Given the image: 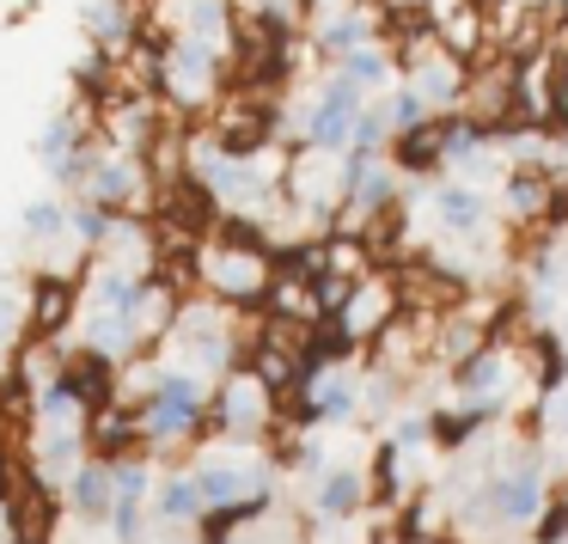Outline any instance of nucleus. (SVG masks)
I'll list each match as a JSON object with an SVG mask.
<instances>
[{
  "label": "nucleus",
  "mask_w": 568,
  "mask_h": 544,
  "mask_svg": "<svg viewBox=\"0 0 568 544\" xmlns=\"http://www.w3.org/2000/svg\"><path fill=\"white\" fill-rule=\"evenodd\" d=\"M135 416H141L148 446H172V441H184V434L202 429V416H209V385H202L196 367H165L160 380L141 392Z\"/></svg>",
  "instance_id": "nucleus-1"
},
{
  "label": "nucleus",
  "mask_w": 568,
  "mask_h": 544,
  "mask_svg": "<svg viewBox=\"0 0 568 544\" xmlns=\"http://www.w3.org/2000/svg\"><path fill=\"white\" fill-rule=\"evenodd\" d=\"M501 202H507V221L514 226H544L550 221V202H556V184L544 172H507Z\"/></svg>",
  "instance_id": "nucleus-11"
},
{
  "label": "nucleus",
  "mask_w": 568,
  "mask_h": 544,
  "mask_svg": "<svg viewBox=\"0 0 568 544\" xmlns=\"http://www.w3.org/2000/svg\"><path fill=\"white\" fill-rule=\"evenodd\" d=\"M556 336H562V343H568V312H562V324H556Z\"/></svg>",
  "instance_id": "nucleus-21"
},
{
  "label": "nucleus",
  "mask_w": 568,
  "mask_h": 544,
  "mask_svg": "<svg viewBox=\"0 0 568 544\" xmlns=\"http://www.w3.org/2000/svg\"><path fill=\"white\" fill-rule=\"evenodd\" d=\"M62 490H68V507H74L80 520H92V526H111V507H116L111 465H99V459H87V465H80L74 477L62 483Z\"/></svg>",
  "instance_id": "nucleus-10"
},
{
  "label": "nucleus",
  "mask_w": 568,
  "mask_h": 544,
  "mask_svg": "<svg viewBox=\"0 0 568 544\" xmlns=\"http://www.w3.org/2000/svg\"><path fill=\"white\" fill-rule=\"evenodd\" d=\"M111 483H116V502H148L153 495L148 459H123V465H111Z\"/></svg>",
  "instance_id": "nucleus-17"
},
{
  "label": "nucleus",
  "mask_w": 568,
  "mask_h": 544,
  "mask_svg": "<svg viewBox=\"0 0 568 544\" xmlns=\"http://www.w3.org/2000/svg\"><path fill=\"white\" fill-rule=\"evenodd\" d=\"M385 165L397 178H434L446 165V117H428L416 129H397L392 148H385Z\"/></svg>",
  "instance_id": "nucleus-5"
},
{
  "label": "nucleus",
  "mask_w": 568,
  "mask_h": 544,
  "mask_svg": "<svg viewBox=\"0 0 568 544\" xmlns=\"http://www.w3.org/2000/svg\"><path fill=\"white\" fill-rule=\"evenodd\" d=\"M361 502H367V477H361L355 465H331L318 477V490H312V514H318L324 526H348V520L361 514Z\"/></svg>",
  "instance_id": "nucleus-7"
},
{
  "label": "nucleus",
  "mask_w": 568,
  "mask_h": 544,
  "mask_svg": "<svg viewBox=\"0 0 568 544\" xmlns=\"http://www.w3.org/2000/svg\"><path fill=\"white\" fill-rule=\"evenodd\" d=\"M31 465H38L43 490H62V483L87 465V429H43L38 459H31Z\"/></svg>",
  "instance_id": "nucleus-9"
},
{
  "label": "nucleus",
  "mask_w": 568,
  "mask_h": 544,
  "mask_svg": "<svg viewBox=\"0 0 568 544\" xmlns=\"http://www.w3.org/2000/svg\"><path fill=\"white\" fill-rule=\"evenodd\" d=\"M294 416L300 422H355L361 416V380L343 367H331L306 397H294Z\"/></svg>",
  "instance_id": "nucleus-6"
},
{
  "label": "nucleus",
  "mask_w": 568,
  "mask_h": 544,
  "mask_svg": "<svg viewBox=\"0 0 568 544\" xmlns=\"http://www.w3.org/2000/svg\"><path fill=\"white\" fill-rule=\"evenodd\" d=\"M336 74H343L348 87H361L367 99H385V92H392V80H397V62H392V50L367 43V50L343 56V62H336Z\"/></svg>",
  "instance_id": "nucleus-13"
},
{
  "label": "nucleus",
  "mask_w": 568,
  "mask_h": 544,
  "mask_svg": "<svg viewBox=\"0 0 568 544\" xmlns=\"http://www.w3.org/2000/svg\"><path fill=\"white\" fill-rule=\"evenodd\" d=\"M141 532H148V507H141V502H116L111 507V538L116 544H141Z\"/></svg>",
  "instance_id": "nucleus-18"
},
{
  "label": "nucleus",
  "mask_w": 568,
  "mask_h": 544,
  "mask_svg": "<svg viewBox=\"0 0 568 544\" xmlns=\"http://www.w3.org/2000/svg\"><path fill=\"white\" fill-rule=\"evenodd\" d=\"M507 380H514V355L501 343H483L477 355L453 361V385L470 397H507Z\"/></svg>",
  "instance_id": "nucleus-8"
},
{
  "label": "nucleus",
  "mask_w": 568,
  "mask_h": 544,
  "mask_svg": "<svg viewBox=\"0 0 568 544\" xmlns=\"http://www.w3.org/2000/svg\"><path fill=\"white\" fill-rule=\"evenodd\" d=\"M367 111V92L348 87L343 74H324L318 92H312L306 111H294V129H300V148L312 153H348L355 148V117Z\"/></svg>",
  "instance_id": "nucleus-2"
},
{
  "label": "nucleus",
  "mask_w": 568,
  "mask_h": 544,
  "mask_svg": "<svg viewBox=\"0 0 568 544\" xmlns=\"http://www.w3.org/2000/svg\"><path fill=\"white\" fill-rule=\"evenodd\" d=\"M172 544H196V538H172Z\"/></svg>",
  "instance_id": "nucleus-22"
},
{
  "label": "nucleus",
  "mask_w": 568,
  "mask_h": 544,
  "mask_svg": "<svg viewBox=\"0 0 568 544\" xmlns=\"http://www.w3.org/2000/svg\"><path fill=\"white\" fill-rule=\"evenodd\" d=\"M0 502H13V465H7V441H0Z\"/></svg>",
  "instance_id": "nucleus-20"
},
{
  "label": "nucleus",
  "mask_w": 568,
  "mask_h": 544,
  "mask_svg": "<svg viewBox=\"0 0 568 544\" xmlns=\"http://www.w3.org/2000/svg\"><path fill=\"white\" fill-rule=\"evenodd\" d=\"M209 416H214V429L239 434V441H257V434L275 422V385L245 361V367H233L221 380V392L209 397Z\"/></svg>",
  "instance_id": "nucleus-3"
},
{
  "label": "nucleus",
  "mask_w": 568,
  "mask_h": 544,
  "mask_svg": "<svg viewBox=\"0 0 568 544\" xmlns=\"http://www.w3.org/2000/svg\"><path fill=\"white\" fill-rule=\"evenodd\" d=\"M19 233L31 239V245H43V239H62L68 233V202L62 197H38L19 209Z\"/></svg>",
  "instance_id": "nucleus-15"
},
{
  "label": "nucleus",
  "mask_w": 568,
  "mask_h": 544,
  "mask_svg": "<svg viewBox=\"0 0 568 544\" xmlns=\"http://www.w3.org/2000/svg\"><path fill=\"white\" fill-rule=\"evenodd\" d=\"M428 209H434V233L446 239H483L489 233V197L477 184H458V178H440L428 190Z\"/></svg>",
  "instance_id": "nucleus-4"
},
{
  "label": "nucleus",
  "mask_w": 568,
  "mask_h": 544,
  "mask_svg": "<svg viewBox=\"0 0 568 544\" xmlns=\"http://www.w3.org/2000/svg\"><path fill=\"white\" fill-rule=\"evenodd\" d=\"M19 331H26V294L0 288V349H13Z\"/></svg>",
  "instance_id": "nucleus-19"
},
{
  "label": "nucleus",
  "mask_w": 568,
  "mask_h": 544,
  "mask_svg": "<svg viewBox=\"0 0 568 544\" xmlns=\"http://www.w3.org/2000/svg\"><path fill=\"white\" fill-rule=\"evenodd\" d=\"M385 117H392V135H397V129H416V123H428L434 111L422 104V92L404 80V87H392V92H385Z\"/></svg>",
  "instance_id": "nucleus-16"
},
{
  "label": "nucleus",
  "mask_w": 568,
  "mask_h": 544,
  "mask_svg": "<svg viewBox=\"0 0 568 544\" xmlns=\"http://www.w3.org/2000/svg\"><path fill=\"white\" fill-rule=\"evenodd\" d=\"M116 221L123 214H111V209H99V202H68V233L80 239V245L99 258L104 245H111V233H116Z\"/></svg>",
  "instance_id": "nucleus-14"
},
{
  "label": "nucleus",
  "mask_w": 568,
  "mask_h": 544,
  "mask_svg": "<svg viewBox=\"0 0 568 544\" xmlns=\"http://www.w3.org/2000/svg\"><path fill=\"white\" fill-rule=\"evenodd\" d=\"M153 514H160L165 526H196V520L209 514V502H202V490H196L190 471H172V477L153 490Z\"/></svg>",
  "instance_id": "nucleus-12"
}]
</instances>
